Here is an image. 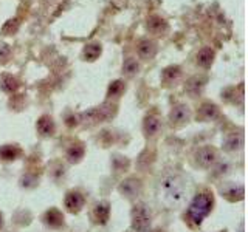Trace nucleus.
<instances>
[{
  "label": "nucleus",
  "instance_id": "nucleus-24",
  "mask_svg": "<svg viewBox=\"0 0 248 232\" xmlns=\"http://www.w3.org/2000/svg\"><path fill=\"white\" fill-rule=\"evenodd\" d=\"M203 79H200V77H192V79L186 84V90H188L191 95H197V93L202 90V87H203Z\"/></svg>",
  "mask_w": 248,
  "mask_h": 232
},
{
  "label": "nucleus",
  "instance_id": "nucleus-25",
  "mask_svg": "<svg viewBox=\"0 0 248 232\" xmlns=\"http://www.w3.org/2000/svg\"><path fill=\"white\" fill-rule=\"evenodd\" d=\"M17 27H19V22L16 20V19L14 20H8L3 25L2 31H3V34H13V33L17 31Z\"/></svg>",
  "mask_w": 248,
  "mask_h": 232
},
{
  "label": "nucleus",
  "instance_id": "nucleus-21",
  "mask_svg": "<svg viewBox=\"0 0 248 232\" xmlns=\"http://www.w3.org/2000/svg\"><path fill=\"white\" fill-rule=\"evenodd\" d=\"M180 74H182V70H180V67H177V65H170V67H168L165 72H163V81H165L168 85L169 84H172V82H175L178 77H180Z\"/></svg>",
  "mask_w": 248,
  "mask_h": 232
},
{
  "label": "nucleus",
  "instance_id": "nucleus-6",
  "mask_svg": "<svg viewBox=\"0 0 248 232\" xmlns=\"http://www.w3.org/2000/svg\"><path fill=\"white\" fill-rule=\"evenodd\" d=\"M189 118H191V110H189V107L185 104H178V105L172 107V110L169 113V121L175 127L183 126V124L189 121Z\"/></svg>",
  "mask_w": 248,
  "mask_h": 232
},
{
  "label": "nucleus",
  "instance_id": "nucleus-15",
  "mask_svg": "<svg viewBox=\"0 0 248 232\" xmlns=\"http://www.w3.org/2000/svg\"><path fill=\"white\" fill-rule=\"evenodd\" d=\"M147 29L151 31L152 34H165L168 31V23L165 19H161L160 15H152L147 20Z\"/></svg>",
  "mask_w": 248,
  "mask_h": 232
},
{
  "label": "nucleus",
  "instance_id": "nucleus-19",
  "mask_svg": "<svg viewBox=\"0 0 248 232\" xmlns=\"http://www.w3.org/2000/svg\"><path fill=\"white\" fill-rule=\"evenodd\" d=\"M213 60H214V51H213L211 48H208V46H205V48H202V50L197 53V64H199L200 67H203V68L211 67Z\"/></svg>",
  "mask_w": 248,
  "mask_h": 232
},
{
  "label": "nucleus",
  "instance_id": "nucleus-14",
  "mask_svg": "<svg viewBox=\"0 0 248 232\" xmlns=\"http://www.w3.org/2000/svg\"><path fill=\"white\" fill-rule=\"evenodd\" d=\"M22 149L17 144H5L0 147V158L3 161H14L22 157Z\"/></svg>",
  "mask_w": 248,
  "mask_h": 232
},
{
  "label": "nucleus",
  "instance_id": "nucleus-2",
  "mask_svg": "<svg viewBox=\"0 0 248 232\" xmlns=\"http://www.w3.org/2000/svg\"><path fill=\"white\" fill-rule=\"evenodd\" d=\"M213 204H214V198L211 193L202 192L199 195H196V198H194L192 203L189 204L188 217L196 224H200L203 221L205 217H208V214L211 212Z\"/></svg>",
  "mask_w": 248,
  "mask_h": 232
},
{
  "label": "nucleus",
  "instance_id": "nucleus-17",
  "mask_svg": "<svg viewBox=\"0 0 248 232\" xmlns=\"http://www.w3.org/2000/svg\"><path fill=\"white\" fill-rule=\"evenodd\" d=\"M217 115H219V108L211 102H205V104H202V107L199 108L197 118H200L202 121H211L216 118Z\"/></svg>",
  "mask_w": 248,
  "mask_h": 232
},
{
  "label": "nucleus",
  "instance_id": "nucleus-18",
  "mask_svg": "<svg viewBox=\"0 0 248 232\" xmlns=\"http://www.w3.org/2000/svg\"><path fill=\"white\" fill-rule=\"evenodd\" d=\"M84 153H85V147L82 143H76V144H72L68 147L67 150V158L70 162H79L82 158H84Z\"/></svg>",
  "mask_w": 248,
  "mask_h": 232
},
{
  "label": "nucleus",
  "instance_id": "nucleus-26",
  "mask_svg": "<svg viewBox=\"0 0 248 232\" xmlns=\"http://www.w3.org/2000/svg\"><path fill=\"white\" fill-rule=\"evenodd\" d=\"M2 226H3V215L0 214V229H2Z\"/></svg>",
  "mask_w": 248,
  "mask_h": 232
},
{
  "label": "nucleus",
  "instance_id": "nucleus-4",
  "mask_svg": "<svg viewBox=\"0 0 248 232\" xmlns=\"http://www.w3.org/2000/svg\"><path fill=\"white\" fill-rule=\"evenodd\" d=\"M194 158L200 167H211L217 160V150L211 145H203L196 152Z\"/></svg>",
  "mask_w": 248,
  "mask_h": 232
},
{
  "label": "nucleus",
  "instance_id": "nucleus-10",
  "mask_svg": "<svg viewBox=\"0 0 248 232\" xmlns=\"http://www.w3.org/2000/svg\"><path fill=\"white\" fill-rule=\"evenodd\" d=\"M44 221H45L46 226H50L53 229H58L64 224V215H62V212L59 211V209L51 207L44 214Z\"/></svg>",
  "mask_w": 248,
  "mask_h": 232
},
{
  "label": "nucleus",
  "instance_id": "nucleus-22",
  "mask_svg": "<svg viewBox=\"0 0 248 232\" xmlns=\"http://www.w3.org/2000/svg\"><path fill=\"white\" fill-rule=\"evenodd\" d=\"M124 90H126V84H124L123 81H115L108 85L107 96L108 98H120Z\"/></svg>",
  "mask_w": 248,
  "mask_h": 232
},
{
  "label": "nucleus",
  "instance_id": "nucleus-7",
  "mask_svg": "<svg viewBox=\"0 0 248 232\" xmlns=\"http://www.w3.org/2000/svg\"><path fill=\"white\" fill-rule=\"evenodd\" d=\"M85 204V198L81 192L78 190H70L65 195V207L68 209L72 214H78L84 207Z\"/></svg>",
  "mask_w": 248,
  "mask_h": 232
},
{
  "label": "nucleus",
  "instance_id": "nucleus-5",
  "mask_svg": "<svg viewBox=\"0 0 248 232\" xmlns=\"http://www.w3.org/2000/svg\"><path fill=\"white\" fill-rule=\"evenodd\" d=\"M113 113H115V107L106 104L98 108H93L89 113H85V119H89L90 124H98V122H103L108 118H112Z\"/></svg>",
  "mask_w": 248,
  "mask_h": 232
},
{
  "label": "nucleus",
  "instance_id": "nucleus-9",
  "mask_svg": "<svg viewBox=\"0 0 248 232\" xmlns=\"http://www.w3.org/2000/svg\"><path fill=\"white\" fill-rule=\"evenodd\" d=\"M137 53H138V56L144 60L152 59L155 56V53H157V44L154 41H149V39H143L137 46Z\"/></svg>",
  "mask_w": 248,
  "mask_h": 232
},
{
  "label": "nucleus",
  "instance_id": "nucleus-8",
  "mask_svg": "<svg viewBox=\"0 0 248 232\" xmlns=\"http://www.w3.org/2000/svg\"><path fill=\"white\" fill-rule=\"evenodd\" d=\"M140 190H141V183L137 178H127L126 181H123L120 184V192L123 195H126L127 198L138 197Z\"/></svg>",
  "mask_w": 248,
  "mask_h": 232
},
{
  "label": "nucleus",
  "instance_id": "nucleus-13",
  "mask_svg": "<svg viewBox=\"0 0 248 232\" xmlns=\"http://www.w3.org/2000/svg\"><path fill=\"white\" fill-rule=\"evenodd\" d=\"M160 129H161V121L158 116H155V115L146 116L143 122V130L146 136H155L160 131Z\"/></svg>",
  "mask_w": 248,
  "mask_h": 232
},
{
  "label": "nucleus",
  "instance_id": "nucleus-3",
  "mask_svg": "<svg viewBox=\"0 0 248 232\" xmlns=\"http://www.w3.org/2000/svg\"><path fill=\"white\" fill-rule=\"evenodd\" d=\"M132 228L135 232H147L151 228V212L144 204H135L132 209Z\"/></svg>",
  "mask_w": 248,
  "mask_h": 232
},
{
  "label": "nucleus",
  "instance_id": "nucleus-23",
  "mask_svg": "<svg viewBox=\"0 0 248 232\" xmlns=\"http://www.w3.org/2000/svg\"><path fill=\"white\" fill-rule=\"evenodd\" d=\"M138 70H140V65H138V62L135 59H126L124 60V65H123V72L126 73L127 76H134L138 73Z\"/></svg>",
  "mask_w": 248,
  "mask_h": 232
},
{
  "label": "nucleus",
  "instance_id": "nucleus-20",
  "mask_svg": "<svg viewBox=\"0 0 248 232\" xmlns=\"http://www.w3.org/2000/svg\"><path fill=\"white\" fill-rule=\"evenodd\" d=\"M99 54H101V45L99 44H89V45H85L82 56L85 60L92 62V60H96L99 58Z\"/></svg>",
  "mask_w": 248,
  "mask_h": 232
},
{
  "label": "nucleus",
  "instance_id": "nucleus-1",
  "mask_svg": "<svg viewBox=\"0 0 248 232\" xmlns=\"http://www.w3.org/2000/svg\"><path fill=\"white\" fill-rule=\"evenodd\" d=\"M160 198L168 204H180L185 198V184L178 175H166L160 181Z\"/></svg>",
  "mask_w": 248,
  "mask_h": 232
},
{
  "label": "nucleus",
  "instance_id": "nucleus-12",
  "mask_svg": "<svg viewBox=\"0 0 248 232\" xmlns=\"http://www.w3.org/2000/svg\"><path fill=\"white\" fill-rule=\"evenodd\" d=\"M108 217H110V204L107 201H101L93 207V218L99 224H106Z\"/></svg>",
  "mask_w": 248,
  "mask_h": 232
},
{
  "label": "nucleus",
  "instance_id": "nucleus-16",
  "mask_svg": "<svg viewBox=\"0 0 248 232\" xmlns=\"http://www.w3.org/2000/svg\"><path fill=\"white\" fill-rule=\"evenodd\" d=\"M20 87V82L17 77H14L13 74H3L0 77V88L6 93H14L17 91Z\"/></svg>",
  "mask_w": 248,
  "mask_h": 232
},
{
  "label": "nucleus",
  "instance_id": "nucleus-11",
  "mask_svg": "<svg viewBox=\"0 0 248 232\" xmlns=\"http://www.w3.org/2000/svg\"><path fill=\"white\" fill-rule=\"evenodd\" d=\"M37 131L41 133L42 136H51L54 133V130H56V126H54V121L51 116L48 115H44L41 118L37 119Z\"/></svg>",
  "mask_w": 248,
  "mask_h": 232
}]
</instances>
